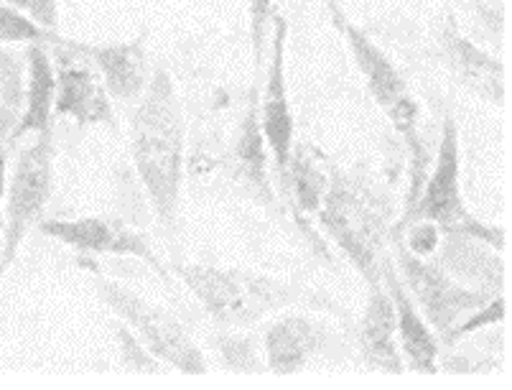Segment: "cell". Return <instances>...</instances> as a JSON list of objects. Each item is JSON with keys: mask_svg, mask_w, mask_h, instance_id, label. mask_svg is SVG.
Masks as SVG:
<instances>
[{"mask_svg": "<svg viewBox=\"0 0 512 390\" xmlns=\"http://www.w3.org/2000/svg\"><path fill=\"white\" fill-rule=\"evenodd\" d=\"M130 141L136 171L153 212L166 230L174 232L184 171V115L166 69H156L143 90L141 105L133 115Z\"/></svg>", "mask_w": 512, "mask_h": 390, "instance_id": "obj_1", "label": "cell"}, {"mask_svg": "<svg viewBox=\"0 0 512 390\" xmlns=\"http://www.w3.org/2000/svg\"><path fill=\"white\" fill-rule=\"evenodd\" d=\"M179 276L222 327H250L265 314L304 299L293 283L237 268L184 266L179 268Z\"/></svg>", "mask_w": 512, "mask_h": 390, "instance_id": "obj_2", "label": "cell"}, {"mask_svg": "<svg viewBox=\"0 0 512 390\" xmlns=\"http://www.w3.org/2000/svg\"><path fill=\"white\" fill-rule=\"evenodd\" d=\"M418 222H428L444 235H459V238L482 240L495 250L505 248V230L479 222L469 212L462 199V184H459V130H456L454 115H446L444 133H441L439 153L431 176L423 181L416 197L411 199L406 217L400 220L398 230H408Z\"/></svg>", "mask_w": 512, "mask_h": 390, "instance_id": "obj_3", "label": "cell"}, {"mask_svg": "<svg viewBox=\"0 0 512 390\" xmlns=\"http://www.w3.org/2000/svg\"><path fill=\"white\" fill-rule=\"evenodd\" d=\"M319 222L339 250L352 260L370 289H380L385 260V227L360 192L349 187L339 171H334L321 199Z\"/></svg>", "mask_w": 512, "mask_h": 390, "instance_id": "obj_4", "label": "cell"}, {"mask_svg": "<svg viewBox=\"0 0 512 390\" xmlns=\"http://www.w3.org/2000/svg\"><path fill=\"white\" fill-rule=\"evenodd\" d=\"M97 294L123 322L133 327L141 342H146L148 352H153L158 360L169 362L181 373L202 375L207 370V360L194 345L189 332L164 309H158L143 296L133 294L123 283L107 281V278L97 281Z\"/></svg>", "mask_w": 512, "mask_h": 390, "instance_id": "obj_5", "label": "cell"}, {"mask_svg": "<svg viewBox=\"0 0 512 390\" xmlns=\"http://www.w3.org/2000/svg\"><path fill=\"white\" fill-rule=\"evenodd\" d=\"M339 21V16H337ZM339 29H342L344 39H347L349 49H352V57H355L357 69L365 77V85L370 90L372 100L380 105L385 115L390 118L393 128L398 130L400 136L406 138L413 146V161H416V169H413V181H416V192L421 189V148H418V105L413 100L411 90H408V82L403 80V74L395 69V64L390 62V57L385 54L365 31L355 29L352 23L339 21ZM411 197V199H413Z\"/></svg>", "mask_w": 512, "mask_h": 390, "instance_id": "obj_6", "label": "cell"}, {"mask_svg": "<svg viewBox=\"0 0 512 390\" xmlns=\"http://www.w3.org/2000/svg\"><path fill=\"white\" fill-rule=\"evenodd\" d=\"M398 260L418 311L444 340L467 311H477L492 301L487 291L456 283L444 268L411 253L403 243H398Z\"/></svg>", "mask_w": 512, "mask_h": 390, "instance_id": "obj_7", "label": "cell"}, {"mask_svg": "<svg viewBox=\"0 0 512 390\" xmlns=\"http://www.w3.org/2000/svg\"><path fill=\"white\" fill-rule=\"evenodd\" d=\"M51 133H39L36 143H31L18 156V166L13 171L11 192H8V225H6V253L3 266H8L16 255L18 245L26 232L39 222L51 194Z\"/></svg>", "mask_w": 512, "mask_h": 390, "instance_id": "obj_8", "label": "cell"}, {"mask_svg": "<svg viewBox=\"0 0 512 390\" xmlns=\"http://www.w3.org/2000/svg\"><path fill=\"white\" fill-rule=\"evenodd\" d=\"M273 41H271V67H268V82L265 95L260 100V128L268 148H271L273 164H276L278 181L288 189V166L293 153V113L288 102L286 87V34L288 26L281 16H271Z\"/></svg>", "mask_w": 512, "mask_h": 390, "instance_id": "obj_9", "label": "cell"}, {"mask_svg": "<svg viewBox=\"0 0 512 390\" xmlns=\"http://www.w3.org/2000/svg\"><path fill=\"white\" fill-rule=\"evenodd\" d=\"M41 230L49 238L69 245L74 250H85V253H110V255H136L146 260L148 266L161 278L169 281V273L161 266L158 255L153 253L148 240L123 222L105 220V217H82V220H46L41 222Z\"/></svg>", "mask_w": 512, "mask_h": 390, "instance_id": "obj_10", "label": "cell"}, {"mask_svg": "<svg viewBox=\"0 0 512 390\" xmlns=\"http://www.w3.org/2000/svg\"><path fill=\"white\" fill-rule=\"evenodd\" d=\"M441 49H444L446 64L454 69L464 87L495 105L505 102V67L500 64V59L490 57L487 51L464 39L456 29L454 18H449L444 34H441Z\"/></svg>", "mask_w": 512, "mask_h": 390, "instance_id": "obj_11", "label": "cell"}, {"mask_svg": "<svg viewBox=\"0 0 512 390\" xmlns=\"http://www.w3.org/2000/svg\"><path fill=\"white\" fill-rule=\"evenodd\" d=\"M383 276L388 281V296L395 309V340H398L400 352L418 373H436V357H439L436 334L428 329V322L418 311L416 301L403 289L390 263L383 266Z\"/></svg>", "mask_w": 512, "mask_h": 390, "instance_id": "obj_12", "label": "cell"}, {"mask_svg": "<svg viewBox=\"0 0 512 390\" xmlns=\"http://www.w3.org/2000/svg\"><path fill=\"white\" fill-rule=\"evenodd\" d=\"M54 113L77 120L79 125H113V105L105 85L85 64L64 62L57 74Z\"/></svg>", "mask_w": 512, "mask_h": 390, "instance_id": "obj_13", "label": "cell"}, {"mask_svg": "<svg viewBox=\"0 0 512 390\" xmlns=\"http://www.w3.org/2000/svg\"><path fill=\"white\" fill-rule=\"evenodd\" d=\"M87 57L95 62L102 74V85L107 95L115 100H138L148 87L146 77V46L143 39L128 41V44H105V46H85Z\"/></svg>", "mask_w": 512, "mask_h": 390, "instance_id": "obj_14", "label": "cell"}, {"mask_svg": "<svg viewBox=\"0 0 512 390\" xmlns=\"http://www.w3.org/2000/svg\"><path fill=\"white\" fill-rule=\"evenodd\" d=\"M327 345L321 324L306 317H283L265 334V355L273 373H299Z\"/></svg>", "mask_w": 512, "mask_h": 390, "instance_id": "obj_15", "label": "cell"}, {"mask_svg": "<svg viewBox=\"0 0 512 390\" xmlns=\"http://www.w3.org/2000/svg\"><path fill=\"white\" fill-rule=\"evenodd\" d=\"M360 350L372 368L403 373V357L395 345V309L383 286L372 291L370 306L360 327Z\"/></svg>", "mask_w": 512, "mask_h": 390, "instance_id": "obj_16", "label": "cell"}, {"mask_svg": "<svg viewBox=\"0 0 512 390\" xmlns=\"http://www.w3.org/2000/svg\"><path fill=\"white\" fill-rule=\"evenodd\" d=\"M57 100V74L49 54L34 44L29 49V82H26V110L11 138L29 136V133H51V115Z\"/></svg>", "mask_w": 512, "mask_h": 390, "instance_id": "obj_17", "label": "cell"}, {"mask_svg": "<svg viewBox=\"0 0 512 390\" xmlns=\"http://www.w3.org/2000/svg\"><path fill=\"white\" fill-rule=\"evenodd\" d=\"M265 136L260 128V100L258 90H253L248 102V113L242 118L240 136L235 143V169L250 189L260 197L271 199V184H268V156H265Z\"/></svg>", "mask_w": 512, "mask_h": 390, "instance_id": "obj_18", "label": "cell"}, {"mask_svg": "<svg viewBox=\"0 0 512 390\" xmlns=\"http://www.w3.org/2000/svg\"><path fill=\"white\" fill-rule=\"evenodd\" d=\"M482 245V240L446 235L444 263H449L446 268L467 281L482 283V286L495 283V289H502V260H492Z\"/></svg>", "mask_w": 512, "mask_h": 390, "instance_id": "obj_19", "label": "cell"}, {"mask_svg": "<svg viewBox=\"0 0 512 390\" xmlns=\"http://www.w3.org/2000/svg\"><path fill=\"white\" fill-rule=\"evenodd\" d=\"M327 174L309 159V153H291V166H288V189H293L299 204L309 212H319L321 199L327 192Z\"/></svg>", "mask_w": 512, "mask_h": 390, "instance_id": "obj_20", "label": "cell"}, {"mask_svg": "<svg viewBox=\"0 0 512 390\" xmlns=\"http://www.w3.org/2000/svg\"><path fill=\"white\" fill-rule=\"evenodd\" d=\"M46 39H54V36L41 29V26H36L21 11L8 6V3H0V44H16V41H34V44H39V41Z\"/></svg>", "mask_w": 512, "mask_h": 390, "instance_id": "obj_21", "label": "cell"}, {"mask_svg": "<svg viewBox=\"0 0 512 390\" xmlns=\"http://www.w3.org/2000/svg\"><path fill=\"white\" fill-rule=\"evenodd\" d=\"M8 6L21 11L23 16L31 18L36 26H41L44 31H54L59 23V6L57 0H6Z\"/></svg>", "mask_w": 512, "mask_h": 390, "instance_id": "obj_22", "label": "cell"}, {"mask_svg": "<svg viewBox=\"0 0 512 390\" xmlns=\"http://www.w3.org/2000/svg\"><path fill=\"white\" fill-rule=\"evenodd\" d=\"M502 317H505V301H502V296H500V299L490 301V304H484L482 309L474 311V317L467 319V322H464L462 327L451 329V334H449V337H446V342H456V340H459V337H464V334L474 332V329L490 327V324L502 322Z\"/></svg>", "mask_w": 512, "mask_h": 390, "instance_id": "obj_23", "label": "cell"}, {"mask_svg": "<svg viewBox=\"0 0 512 390\" xmlns=\"http://www.w3.org/2000/svg\"><path fill=\"white\" fill-rule=\"evenodd\" d=\"M273 0H250V39H253L255 64L263 62V44H265V26L271 21Z\"/></svg>", "mask_w": 512, "mask_h": 390, "instance_id": "obj_24", "label": "cell"}, {"mask_svg": "<svg viewBox=\"0 0 512 390\" xmlns=\"http://www.w3.org/2000/svg\"><path fill=\"white\" fill-rule=\"evenodd\" d=\"M115 332H118V340L123 342V362L128 365V370H146V373H161V368H158V362L151 360V357L146 355V352L138 347V342L130 337L128 329H123L118 324L115 327Z\"/></svg>", "mask_w": 512, "mask_h": 390, "instance_id": "obj_25", "label": "cell"}]
</instances>
